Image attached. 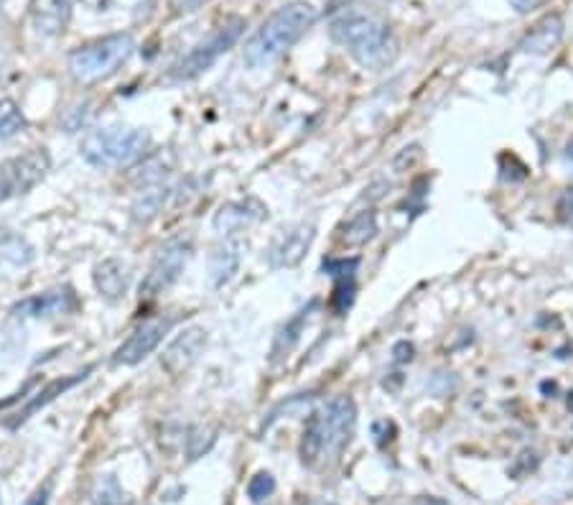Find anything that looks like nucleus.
<instances>
[{
  "label": "nucleus",
  "instance_id": "obj_1",
  "mask_svg": "<svg viewBox=\"0 0 573 505\" xmlns=\"http://www.w3.org/2000/svg\"><path fill=\"white\" fill-rule=\"evenodd\" d=\"M319 21V11L309 0H291L278 11L270 13L260 29L248 39L242 49V62L250 69H260L265 64L276 62L281 54H286L291 46L304 39L306 31Z\"/></svg>",
  "mask_w": 573,
  "mask_h": 505
},
{
  "label": "nucleus",
  "instance_id": "obj_2",
  "mask_svg": "<svg viewBox=\"0 0 573 505\" xmlns=\"http://www.w3.org/2000/svg\"><path fill=\"white\" fill-rule=\"evenodd\" d=\"M329 34L352 54L354 62L370 72L388 69L398 57V41H395L393 31L370 16L349 13V16L334 18Z\"/></svg>",
  "mask_w": 573,
  "mask_h": 505
},
{
  "label": "nucleus",
  "instance_id": "obj_3",
  "mask_svg": "<svg viewBox=\"0 0 573 505\" xmlns=\"http://www.w3.org/2000/svg\"><path fill=\"white\" fill-rule=\"evenodd\" d=\"M151 146V136L143 128H128V125H110V128H95L79 143V154L87 164L110 169V166H125L141 159Z\"/></svg>",
  "mask_w": 573,
  "mask_h": 505
},
{
  "label": "nucleus",
  "instance_id": "obj_4",
  "mask_svg": "<svg viewBox=\"0 0 573 505\" xmlns=\"http://www.w3.org/2000/svg\"><path fill=\"white\" fill-rule=\"evenodd\" d=\"M135 52V39L130 34H110L90 44L77 46L69 54V72L79 82H100L113 77L128 64Z\"/></svg>",
  "mask_w": 573,
  "mask_h": 505
},
{
  "label": "nucleus",
  "instance_id": "obj_5",
  "mask_svg": "<svg viewBox=\"0 0 573 505\" xmlns=\"http://www.w3.org/2000/svg\"><path fill=\"white\" fill-rule=\"evenodd\" d=\"M242 31H245V18L230 16L220 29H214V34L207 41H199L189 54L179 59V62L171 67V80L174 82H191L202 77L204 72L214 67V62L227 54L232 46L240 41Z\"/></svg>",
  "mask_w": 573,
  "mask_h": 505
},
{
  "label": "nucleus",
  "instance_id": "obj_6",
  "mask_svg": "<svg viewBox=\"0 0 573 505\" xmlns=\"http://www.w3.org/2000/svg\"><path fill=\"white\" fill-rule=\"evenodd\" d=\"M321 432V460H337L357 429V403L352 396H334L314 411Z\"/></svg>",
  "mask_w": 573,
  "mask_h": 505
},
{
  "label": "nucleus",
  "instance_id": "obj_7",
  "mask_svg": "<svg viewBox=\"0 0 573 505\" xmlns=\"http://www.w3.org/2000/svg\"><path fill=\"white\" fill-rule=\"evenodd\" d=\"M49 169L51 156L46 154V148H31V151L0 161V205L39 187Z\"/></svg>",
  "mask_w": 573,
  "mask_h": 505
},
{
  "label": "nucleus",
  "instance_id": "obj_8",
  "mask_svg": "<svg viewBox=\"0 0 573 505\" xmlns=\"http://www.w3.org/2000/svg\"><path fill=\"white\" fill-rule=\"evenodd\" d=\"M191 253H194V245L189 238H171L158 248L156 258L151 261L146 279L141 284V296L143 299H156L163 291L171 289V286L179 281V276L184 273V268L189 266Z\"/></svg>",
  "mask_w": 573,
  "mask_h": 505
},
{
  "label": "nucleus",
  "instance_id": "obj_9",
  "mask_svg": "<svg viewBox=\"0 0 573 505\" xmlns=\"http://www.w3.org/2000/svg\"><path fill=\"white\" fill-rule=\"evenodd\" d=\"M316 238V227L311 222H298L278 235L268 248V263L273 268H293L304 261Z\"/></svg>",
  "mask_w": 573,
  "mask_h": 505
},
{
  "label": "nucleus",
  "instance_id": "obj_10",
  "mask_svg": "<svg viewBox=\"0 0 573 505\" xmlns=\"http://www.w3.org/2000/svg\"><path fill=\"white\" fill-rule=\"evenodd\" d=\"M171 330L169 319H151V322H143L123 345L115 350L113 365H138L141 360H146L161 340L166 337V332Z\"/></svg>",
  "mask_w": 573,
  "mask_h": 505
},
{
  "label": "nucleus",
  "instance_id": "obj_11",
  "mask_svg": "<svg viewBox=\"0 0 573 505\" xmlns=\"http://www.w3.org/2000/svg\"><path fill=\"white\" fill-rule=\"evenodd\" d=\"M204 345H207V332L202 327H189V330L179 332L174 340L169 342V347L163 350L161 365L169 375H181L197 363V358L202 355Z\"/></svg>",
  "mask_w": 573,
  "mask_h": 505
},
{
  "label": "nucleus",
  "instance_id": "obj_12",
  "mask_svg": "<svg viewBox=\"0 0 573 505\" xmlns=\"http://www.w3.org/2000/svg\"><path fill=\"white\" fill-rule=\"evenodd\" d=\"M79 307L77 296L69 286L54 291H44V294L29 296L21 304L13 307L16 317H31V319H49V317H62V314H72Z\"/></svg>",
  "mask_w": 573,
  "mask_h": 505
},
{
  "label": "nucleus",
  "instance_id": "obj_13",
  "mask_svg": "<svg viewBox=\"0 0 573 505\" xmlns=\"http://www.w3.org/2000/svg\"><path fill=\"white\" fill-rule=\"evenodd\" d=\"M265 217H268V207L260 205L255 197H248L222 205L220 210H217V215H214L212 225L220 235H235L240 233V230H245L248 225H253V222L265 220Z\"/></svg>",
  "mask_w": 573,
  "mask_h": 505
},
{
  "label": "nucleus",
  "instance_id": "obj_14",
  "mask_svg": "<svg viewBox=\"0 0 573 505\" xmlns=\"http://www.w3.org/2000/svg\"><path fill=\"white\" fill-rule=\"evenodd\" d=\"M357 266L360 258H329L324 261V271L334 276V296L332 307L337 314H344L354 301V291H357Z\"/></svg>",
  "mask_w": 573,
  "mask_h": 505
},
{
  "label": "nucleus",
  "instance_id": "obj_15",
  "mask_svg": "<svg viewBox=\"0 0 573 505\" xmlns=\"http://www.w3.org/2000/svg\"><path fill=\"white\" fill-rule=\"evenodd\" d=\"M92 281H95L97 294L105 301H110V304H115V301L125 299V294H128L130 289L128 263H123L120 258H105V261L95 266Z\"/></svg>",
  "mask_w": 573,
  "mask_h": 505
},
{
  "label": "nucleus",
  "instance_id": "obj_16",
  "mask_svg": "<svg viewBox=\"0 0 573 505\" xmlns=\"http://www.w3.org/2000/svg\"><path fill=\"white\" fill-rule=\"evenodd\" d=\"M74 0H31V21L44 36H62L72 18Z\"/></svg>",
  "mask_w": 573,
  "mask_h": 505
},
{
  "label": "nucleus",
  "instance_id": "obj_17",
  "mask_svg": "<svg viewBox=\"0 0 573 505\" xmlns=\"http://www.w3.org/2000/svg\"><path fill=\"white\" fill-rule=\"evenodd\" d=\"M563 18L558 13H548V16L540 18L533 29L523 36L520 41V52L533 54V57H543V54H551L563 39Z\"/></svg>",
  "mask_w": 573,
  "mask_h": 505
},
{
  "label": "nucleus",
  "instance_id": "obj_18",
  "mask_svg": "<svg viewBox=\"0 0 573 505\" xmlns=\"http://www.w3.org/2000/svg\"><path fill=\"white\" fill-rule=\"evenodd\" d=\"M90 370L92 368H85V370H82V373H74V375H67V378H57V381L46 383V386L41 388V391H36L34 396L29 398V401L23 403L21 409L16 411V416H13V419L8 421V426H11V429H16V426H21L23 421H29L31 416L36 414V411L44 409L46 403H51L57 396H62L64 391H69V388H72V386H77L79 381H85Z\"/></svg>",
  "mask_w": 573,
  "mask_h": 505
},
{
  "label": "nucleus",
  "instance_id": "obj_19",
  "mask_svg": "<svg viewBox=\"0 0 573 505\" xmlns=\"http://www.w3.org/2000/svg\"><path fill=\"white\" fill-rule=\"evenodd\" d=\"M377 233H380L377 215L372 210H362L339 225L337 243L342 245V248H362V245L372 243V240L377 238Z\"/></svg>",
  "mask_w": 573,
  "mask_h": 505
},
{
  "label": "nucleus",
  "instance_id": "obj_20",
  "mask_svg": "<svg viewBox=\"0 0 573 505\" xmlns=\"http://www.w3.org/2000/svg\"><path fill=\"white\" fill-rule=\"evenodd\" d=\"M240 268V243L235 240H225L217 248H212V256H209V279L212 286H225Z\"/></svg>",
  "mask_w": 573,
  "mask_h": 505
},
{
  "label": "nucleus",
  "instance_id": "obj_21",
  "mask_svg": "<svg viewBox=\"0 0 573 505\" xmlns=\"http://www.w3.org/2000/svg\"><path fill=\"white\" fill-rule=\"evenodd\" d=\"M314 307H316V301L314 304H309L306 309H301V312L293 314V317L288 319L286 324H283L281 332H278V337H276V342H273V350H270L273 360L288 358V352H291L293 347L298 345V340H301V332L306 330V322H309V314Z\"/></svg>",
  "mask_w": 573,
  "mask_h": 505
},
{
  "label": "nucleus",
  "instance_id": "obj_22",
  "mask_svg": "<svg viewBox=\"0 0 573 505\" xmlns=\"http://www.w3.org/2000/svg\"><path fill=\"white\" fill-rule=\"evenodd\" d=\"M166 199H169V187L163 184V179L161 182L143 184L141 194H138V197H135V202H133V217L138 222L153 220V217H156L158 212L163 210Z\"/></svg>",
  "mask_w": 573,
  "mask_h": 505
},
{
  "label": "nucleus",
  "instance_id": "obj_23",
  "mask_svg": "<svg viewBox=\"0 0 573 505\" xmlns=\"http://www.w3.org/2000/svg\"><path fill=\"white\" fill-rule=\"evenodd\" d=\"M90 498L95 505H133V500H130V495L125 493L123 485L118 483V477L115 475L97 477Z\"/></svg>",
  "mask_w": 573,
  "mask_h": 505
},
{
  "label": "nucleus",
  "instance_id": "obj_24",
  "mask_svg": "<svg viewBox=\"0 0 573 505\" xmlns=\"http://www.w3.org/2000/svg\"><path fill=\"white\" fill-rule=\"evenodd\" d=\"M23 128H26V118L21 108L13 100H0V141L16 136Z\"/></svg>",
  "mask_w": 573,
  "mask_h": 505
},
{
  "label": "nucleus",
  "instance_id": "obj_25",
  "mask_svg": "<svg viewBox=\"0 0 573 505\" xmlns=\"http://www.w3.org/2000/svg\"><path fill=\"white\" fill-rule=\"evenodd\" d=\"M214 432L212 429H204V426H191L189 432H186V457H189V462L199 460L204 452H209L214 444Z\"/></svg>",
  "mask_w": 573,
  "mask_h": 505
},
{
  "label": "nucleus",
  "instance_id": "obj_26",
  "mask_svg": "<svg viewBox=\"0 0 573 505\" xmlns=\"http://www.w3.org/2000/svg\"><path fill=\"white\" fill-rule=\"evenodd\" d=\"M273 493H276V477L270 475V472H258L248 483V498L253 503H263Z\"/></svg>",
  "mask_w": 573,
  "mask_h": 505
},
{
  "label": "nucleus",
  "instance_id": "obj_27",
  "mask_svg": "<svg viewBox=\"0 0 573 505\" xmlns=\"http://www.w3.org/2000/svg\"><path fill=\"white\" fill-rule=\"evenodd\" d=\"M558 217L568 225H573V189H566L558 199Z\"/></svg>",
  "mask_w": 573,
  "mask_h": 505
},
{
  "label": "nucleus",
  "instance_id": "obj_28",
  "mask_svg": "<svg viewBox=\"0 0 573 505\" xmlns=\"http://www.w3.org/2000/svg\"><path fill=\"white\" fill-rule=\"evenodd\" d=\"M209 3V0H171V6H174L176 13H194L199 8Z\"/></svg>",
  "mask_w": 573,
  "mask_h": 505
},
{
  "label": "nucleus",
  "instance_id": "obj_29",
  "mask_svg": "<svg viewBox=\"0 0 573 505\" xmlns=\"http://www.w3.org/2000/svg\"><path fill=\"white\" fill-rule=\"evenodd\" d=\"M512 8H515L517 13H530V11H535L538 6H543L545 0H507Z\"/></svg>",
  "mask_w": 573,
  "mask_h": 505
},
{
  "label": "nucleus",
  "instance_id": "obj_30",
  "mask_svg": "<svg viewBox=\"0 0 573 505\" xmlns=\"http://www.w3.org/2000/svg\"><path fill=\"white\" fill-rule=\"evenodd\" d=\"M49 498H51V483H46L44 488H39L29 500H26V505H49Z\"/></svg>",
  "mask_w": 573,
  "mask_h": 505
},
{
  "label": "nucleus",
  "instance_id": "obj_31",
  "mask_svg": "<svg viewBox=\"0 0 573 505\" xmlns=\"http://www.w3.org/2000/svg\"><path fill=\"white\" fill-rule=\"evenodd\" d=\"M352 0H326V13H334L339 8H347Z\"/></svg>",
  "mask_w": 573,
  "mask_h": 505
},
{
  "label": "nucleus",
  "instance_id": "obj_32",
  "mask_svg": "<svg viewBox=\"0 0 573 505\" xmlns=\"http://www.w3.org/2000/svg\"><path fill=\"white\" fill-rule=\"evenodd\" d=\"M566 161L573 166V141L566 146Z\"/></svg>",
  "mask_w": 573,
  "mask_h": 505
},
{
  "label": "nucleus",
  "instance_id": "obj_33",
  "mask_svg": "<svg viewBox=\"0 0 573 505\" xmlns=\"http://www.w3.org/2000/svg\"><path fill=\"white\" fill-rule=\"evenodd\" d=\"M3 3H6V0H0V6H3Z\"/></svg>",
  "mask_w": 573,
  "mask_h": 505
}]
</instances>
